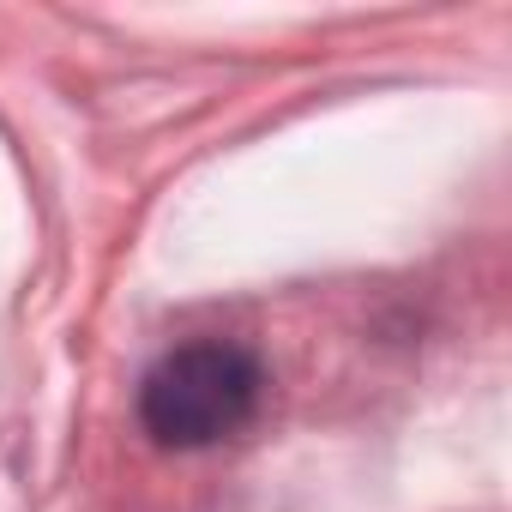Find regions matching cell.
Here are the masks:
<instances>
[{
  "label": "cell",
  "mask_w": 512,
  "mask_h": 512,
  "mask_svg": "<svg viewBox=\"0 0 512 512\" xmlns=\"http://www.w3.org/2000/svg\"><path fill=\"white\" fill-rule=\"evenodd\" d=\"M260 362L241 344L223 338H199L169 350L145 386H139V416L151 428L157 446L193 452V446H217L235 428H247V416L260 410Z\"/></svg>",
  "instance_id": "1"
}]
</instances>
